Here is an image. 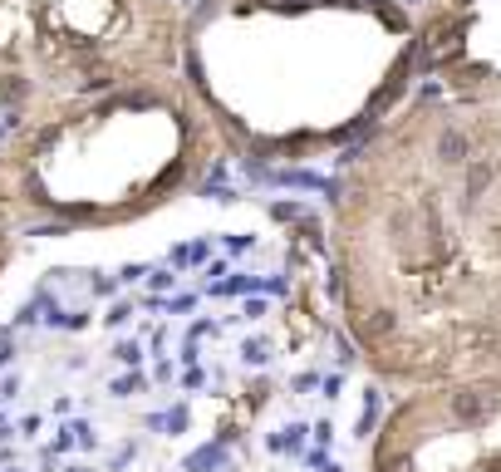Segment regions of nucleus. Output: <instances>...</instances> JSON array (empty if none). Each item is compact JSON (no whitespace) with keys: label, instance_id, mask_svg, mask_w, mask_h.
<instances>
[{"label":"nucleus","instance_id":"nucleus-1","mask_svg":"<svg viewBox=\"0 0 501 472\" xmlns=\"http://www.w3.org/2000/svg\"><path fill=\"white\" fill-rule=\"evenodd\" d=\"M457 413L467 418V423H477V418L486 413V399H477V394H457Z\"/></svg>","mask_w":501,"mask_h":472},{"label":"nucleus","instance_id":"nucleus-2","mask_svg":"<svg viewBox=\"0 0 501 472\" xmlns=\"http://www.w3.org/2000/svg\"><path fill=\"white\" fill-rule=\"evenodd\" d=\"M437 152L448 157V163H462V152H467V143H462V133H442V143H437Z\"/></svg>","mask_w":501,"mask_h":472}]
</instances>
